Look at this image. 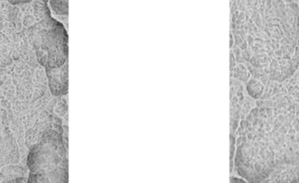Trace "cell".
Instances as JSON below:
<instances>
[{
    "instance_id": "obj_10",
    "label": "cell",
    "mask_w": 299,
    "mask_h": 183,
    "mask_svg": "<svg viewBox=\"0 0 299 183\" xmlns=\"http://www.w3.org/2000/svg\"><path fill=\"white\" fill-rule=\"evenodd\" d=\"M232 181H236V182H245L244 180L238 179V178H233Z\"/></svg>"
},
{
    "instance_id": "obj_4",
    "label": "cell",
    "mask_w": 299,
    "mask_h": 183,
    "mask_svg": "<svg viewBox=\"0 0 299 183\" xmlns=\"http://www.w3.org/2000/svg\"><path fill=\"white\" fill-rule=\"evenodd\" d=\"M68 62L62 66L54 69H46V73L48 76V85L50 92L54 95H64L68 92Z\"/></svg>"
},
{
    "instance_id": "obj_6",
    "label": "cell",
    "mask_w": 299,
    "mask_h": 183,
    "mask_svg": "<svg viewBox=\"0 0 299 183\" xmlns=\"http://www.w3.org/2000/svg\"><path fill=\"white\" fill-rule=\"evenodd\" d=\"M247 90H248V94L251 95L253 98L257 99L260 98L263 95L264 87L260 81L251 79L248 83Z\"/></svg>"
},
{
    "instance_id": "obj_11",
    "label": "cell",
    "mask_w": 299,
    "mask_h": 183,
    "mask_svg": "<svg viewBox=\"0 0 299 183\" xmlns=\"http://www.w3.org/2000/svg\"><path fill=\"white\" fill-rule=\"evenodd\" d=\"M297 136H298V140H299V132H297Z\"/></svg>"
},
{
    "instance_id": "obj_9",
    "label": "cell",
    "mask_w": 299,
    "mask_h": 183,
    "mask_svg": "<svg viewBox=\"0 0 299 183\" xmlns=\"http://www.w3.org/2000/svg\"><path fill=\"white\" fill-rule=\"evenodd\" d=\"M11 4H26V3H29L33 0H8Z\"/></svg>"
},
{
    "instance_id": "obj_8",
    "label": "cell",
    "mask_w": 299,
    "mask_h": 183,
    "mask_svg": "<svg viewBox=\"0 0 299 183\" xmlns=\"http://www.w3.org/2000/svg\"><path fill=\"white\" fill-rule=\"evenodd\" d=\"M292 126L294 128L296 132H299V117H295L293 121H292Z\"/></svg>"
},
{
    "instance_id": "obj_3",
    "label": "cell",
    "mask_w": 299,
    "mask_h": 183,
    "mask_svg": "<svg viewBox=\"0 0 299 183\" xmlns=\"http://www.w3.org/2000/svg\"><path fill=\"white\" fill-rule=\"evenodd\" d=\"M235 166L239 175L248 182H264L275 168V151L263 140L247 139L239 145Z\"/></svg>"
},
{
    "instance_id": "obj_2",
    "label": "cell",
    "mask_w": 299,
    "mask_h": 183,
    "mask_svg": "<svg viewBox=\"0 0 299 183\" xmlns=\"http://www.w3.org/2000/svg\"><path fill=\"white\" fill-rule=\"evenodd\" d=\"M62 134L49 130L30 152L28 167L39 182H68V160Z\"/></svg>"
},
{
    "instance_id": "obj_1",
    "label": "cell",
    "mask_w": 299,
    "mask_h": 183,
    "mask_svg": "<svg viewBox=\"0 0 299 183\" xmlns=\"http://www.w3.org/2000/svg\"><path fill=\"white\" fill-rule=\"evenodd\" d=\"M33 7L35 23L28 28V40L37 60L46 69L62 66L68 62L66 30L52 17L48 0H34Z\"/></svg>"
},
{
    "instance_id": "obj_12",
    "label": "cell",
    "mask_w": 299,
    "mask_h": 183,
    "mask_svg": "<svg viewBox=\"0 0 299 183\" xmlns=\"http://www.w3.org/2000/svg\"><path fill=\"white\" fill-rule=\"evenodd\" d=\"M2 83L3 82H2V78H1V76H0V85H2Z\"/></svg>"
},
{
    "instance_id": "obj_5",
    "label": "cell",
    "mask_w": 299,
    "mask_h": 183,
    "mask_svg": "<svg viewBox=\"0 0 299 183\" xmlns=\"http://www.w3.org/2000/svg\"><path fill=\"white\" fill-rule=\"evenodd\" d=\"M11 62L9 40L4 34L0 33V66H7L11 64Z\"/></svg>"
},
{
    "instance_id": "obj_7",
    "label": "cell",
    "mask_w": 299,
    "mask_h": 183,
    "mask_svg": "<svg viewBox=\"0 0 299 183\" xmlns=\"http://www.w3.org/2000/svg\"><path fill=\"white\" fill-rule=\"evenodd\" d=\"M52 8L61 14H68V0H49Z\"/></svg>"
}]
</instances>
